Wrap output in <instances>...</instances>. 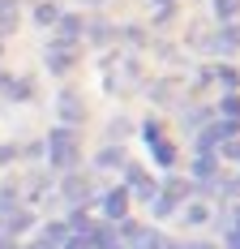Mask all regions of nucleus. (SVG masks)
<instances>
[{
  "instance_id": "1",
  "label": "nucleus",
  "mask_w": 240,
  "mask_h": 249,
  "mask_svg": "<svg viewBox=\"0 0 240 249\" xmlns=\"http://www.w3.org/2000/svg\"><path fill=\"white\" fill-rule=\"evenodd\" d=\"M48 146H51V163L56 168H73L77 163V138H73L69 129H56L48 138Z\"/></svg>"
},
{
  "instance_id": "2",
  "label": "nucleus",
  "mask_w": 240,
  "mask_h": 249,
  "mask_svg": "<svg viewBox=\"0 0 240 249\" xmlns=\"http://www.w3.org/2000/svg\"><path fill=\"white\" fill-rule=\"evenodd\" d=\"M124 245H129V249H163V245H159V232L137 228V224H124Z\"/></svg>"
},
{
  "instance_id": "3",
  "label": "nucleus",
  "mask_w": 240,
  "mask_h": 249,
  "mask_svg": "<svg viewBox=\"0 0 240 249\" xmlns=\"http://www.w3.org/2000/svg\"><path fill=\"white\" fill-rule=\"evenodd\" d=\"M124 211H129V194L124 189H107L103 194V215L107 219H124Z\"/></svg>"
},
{
  "instance_id": "4",
  "label": "nucleus",
  "mask_w": 240,
  "mask_h": 249,
  "mask_svg": "<svg viewBox=\"0 0 240 249\" xmlns=\"http://www.w3.org/2000/svg\"><path fill=\"white\" fill-rule=\"evenodd\" d=\"M124 194H137V198H154V180L142 172V168H129V189Z\"/></svg>"
},
{
  "instance_id": "5",
  "label": "nucleus",
  "mask_w": 240,
  "mask_h": 249,
  "mask_svg": "<svg viewBox=\"0 0 240 249\" xmlns=\"http://www.w3.org/2000/svg\"><path fill=\"white\" fill-rule=\"evenodd\" d=\"M48 69H51V73H65V69H73V52H69V43H56V48L48 52Z\"/></svg>"
},
{
  "instance_id": "6",
  "label": "nucleus",
  "mask_w": 240,
  "mask_h": 249,
  "mask_svg": "<svg viewBox=\"0 0 240 249\" xmlns=\"http://www.w3.org/2000/svg\"><path fill=\"white\" fill-rule=\"evenodd\" d=\"M22 22V13H17V0H0V35H13Z\"/></svg>"
},
{
  "instance_id": "7",
  "label": "nucleus",
  "mask_w": 240,
  "mask_h": 249,
  "mask_svg": "<svg viewBox=\"0 0 240 249\" xmlns=\"http://www.w3.org/2000/svg\"><path fill=\"white\" fill-rule=\"evenodd\" d=\"M60 116H65V121H86V107H82V99H77V95H60Z\"/></svg>"
},
{
  "instance_id": "8",
  "label": "nucleus",
  "mask_w": 240,
  "mask_h": 249,
  "mask_svg": "<svg viewBox=\"0 0 240 249\" xmlns=\"http://www.w3.org/2000/svg\"><path fill=\"white\" fill-rule=\"evenodd\" d=\"M215 168H219V159L210 155V150H202V155H197V163H193V176H197V180H210Z\"/></svg>"
},
{
  "instance_id": "9",
  "label": "nucleus",
  "mask_w": 240,
  "mask_h": 249,
  "mask_svg": "<svg viewBox=\"0 0 240 249\" xmlns=\"http://www.w3.org/2000/svg\"><path fill=\"white\" fill-rule=\"evenodd\" d=\"M56 26H60V39H65V43H73V39H77V35H82V18H56Z\"/></svg>"
},
{
  "instance_id": "10",
  "label": "nucleus",
  "mask_w": 240,
  "mask_h": 249,
  "mask_svg": "<svg viewBox=\"0 0 240 249\" xmlns=\"http://www.w3.org/2000/svg\"><path fill=\"white\" fill-rule=\"evenodd\" d=\"M223 116L232 124H240V95H227V99H223Z\"/></svg>"
},
{
  "instance_id": "11",
  "label": "nucleus",
  "mask_w": 240,
  "mask_h": 249,
  "mask_svg": "<svg viewBox=\"0 0 240 249\" xmlns=\"http://www.w3.org/2000/svg\"><path fill=\"white\" fill-rule=\"evenodd\" d=\"M215 13L223 18V22H227V18H236V13H240V0H215Z\"/></svg>"
},
{
  "instance_id": "12",
  "label": "nucleus",
  "mask_w": 240,
  "mask_h": 249,
  "mask_svg": "<svg viewBox=\"0 0 240 249\" xmlns=\"http://www.w3.org/2000/svg\"><path fill=\"white\" fill-rule=\"evenodd\" d=\"M56 18H60V13H56V4H39V9H34V22H43V26H51Z\"/></svg>"
},
{
  "instance_id": "13",
  "label": "nucleus",
  "mask_w": 240,
  "mask_h": 249,
  "mask_svg": "<svg viewBox=\"0 0 240 249\" xmlns=\"http://www.w3.org/2000/svg\"><path fill=\"white\" fill-rule=\"evenodd\" d=\"M185 219H189V224H206V219H210V206H202V202H197V206H189V215H185Z\"/></svg>"
},
{
  "instance_id": "14",
  "label": "nucleus",
  "mask_w": 240,
  "mask_h": 249,
  "mask_svg": "<svg viewBox=\"0 0 240 249\" xmlns=\"http://www.w3.org/2000/svg\"><path fill=\"white\" fill-rule=\"evenodd\" d=\"M154 159H159V163H171V159H176V150H171L168 142H159V138H154Z\"/></svg>"
},
{
  "instance_id": "15",
  "label": "nucleus",
  "mask_w": 240,
  "mask_h": 249,
  "mask_svg": "<svg viewBox=\"0 0 240 249\" xmlns=\"http://www.w3.org/2000/svg\"><path fill=\"white\" fill-rule=\"evenodd\" d=\"M65 194H73V198L82 202V198H86V180H82V176H73L69 185H65Z\"/></svg>"
},
{
  "instance_id": "16",
  "label": "nucleus",
  "mask_w": 240,
  "mask_h": 249,
  "mask_svg": "<svg viewBox=\"0 0 240 249\" xmlns=\"http://www.w3.org/2000/svg\"><path fill=\"white\" fill-rule=\"evenodd\" d=\"M26 224H30V219H26L22 211H13V215H9V232H22V228H26Z\"/></svg>"
},
{
  "instance_id": "17",
  "label": "nucleus",
  "mask_w": 240,
  "mask_h": 249,
  "mask_svg": "<svg viewBox=\"0 0 240 249\" xmlns=\"http://www.w3.org/2000/svg\"><path fill=\"white\" fill-rule=\"evenodd\" d=\"M227 249H240V228H232V232H227Z\"/></svg>"
},
{
  "instance_id": "18",
  "label": "nucleus",
  "mask_w": 240,
  "mask_h": 249,
  "mask_svg": "<svg viewBox=\"0 0 240 249\" xmlns=\"http://www.w3.org/2000/svg\"><path fill=\"white\" fill-rule=\"evenodd\" d=\"M13 159V146H0V163H9Z\"/></svg>"
},
{
  "instance_id": "19",
  "label": "nucleus",
  "mask_w": 240,
  "mask_h": 249,
  "mask_svg": "<svg viewBox=\"0 0 240 249\" xmlns=\"http://www.w3.org/2000/svg\"><path fill=\"white\" fill-rule=\"evenodd\" d=\"M0 249H17V245H13V241H9V236H0Z\"/></svg>"
},
{
  "instance_id": "20",
  "label": "nucleus",
  "mask_w": 240,
  "mask_h": 249,
  "mask_svg": "<svg viewBox=\"0 0 240 249\" xmlns=\"http://www.w3.org/2000/svg\"><path fill=\"white\" fill-rule=\"evenodd\" d=\"M30 249H56V245H48V241H34V245H30Z\"/></svg>"
},
{
  "instance_id": "21",
  "label": "nucleus",
  "mask_w": 240,
  "mask_h": 249,
  "mask_svg": "<svg viewBox=\"0 0 240 249\" xmlns=\"http://www.w3.org/2000/svg\"><path fill=\"white\" fill-rule=\"evenodd\" d=\"M0 90H9V73H0Z\"/></svg>"
},
{
  "instance_id": "22",
  "label": "nucleus",
  "mask_w": 240,
  "mask_h": 249,
  "mask_svg": "<svg viewBox=\"0 0 240 249\" xmlns=\"http://www.w3.org/2000/svg\"><path fill=\"white\" fill-rule=\"evenodd\" d=\"M236 228H240V206H236Z\"/></svg>"
},
{
  "instance_id": "23",
  "label": "nucleus",
  "mask_w": 240,
  "mask_h": 249,
  "mask_svg": "<svg viewBox=\"0 0 240 249\" xmlns=\"http://www.w3.org/2000/svg\"><path fill=\"white\" fill-rule=\"evenodd\" d=\"M168 249H180V245H168Z\"/></svg>"
},
{
  "instance_id": "24",
  "label": "nucleus",
  "mask_w": 240,
  "mask_h": 249,
  "mask_svg": "<svg viewBox=\"0 0 240 249\" xmlns=\"http://www.w3.org/2000/svg\"><path fill=\"white\" fill-rule=\"evenodd\" d=\"M197 249H206V245H197Z\"/></svg>"
}]
</instances>
